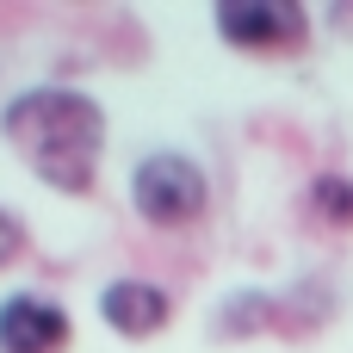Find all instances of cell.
<instances>
[{
  "label": "cell",
  "instance_id": "1",
  "mask_svg": "<svg viewBox=\"0 0 353 353\" xmlns=\"http://www.w3.org/2000/svg\"><path fill=\"white\" fill-rule=\"evenodd\" d=\"M0 137L50 192H93L105 155V105L81 87H25L0 112Z\"/></svg>",
  "mask_w": 353,
  "mask_h": 353
},
{
  "label": "cell",
  "instance_id": "2",
  "mask_svg": "<svg viewBox=\"0 0 353 353\" xmlns=\"http://www.w3.org/2000/svg\"><path fill=\"white\" fill-rule=\"evenodd\" d=\"M130 211L155 230H186L211 211V180L192 155L180 149H155L130 168Z\"/></svg>",
  "mask_w": 353,
  "mask_h": 353
},
{
  "label": "cell",
  "instance_id": "3",
  "mask_svg": "<svg viewBox=\"0 0 353 353\" xmlns=\"http://www.w3.org/2000/svg\"><path fill=\"white\" fill-rule=\"evenodd\" d=\"M211 25L230 50H248V56H285L310 43V6L298 0H217Z\"/></svg>",
  "mask_w": 353,
  "mask_h": 353
},
{
  "label": "cell",
  "instance_id": "4",
  "mask_svg": "<svg viewBox=\"0 0 353 353\" xmlns=\"http://www.w3.org/2000/svg\"><path fill=\"white\" fill-rule=\"evenodd\" d=\"M74 323L43 292H6L0 298V353H68Z\"/></svg>",
  "mask_w": 353,
  "mask_h": 353
},
{
  "label": "cell",
  "instance_id": "5",
  "mask_svg": "<svg viewBox=\"0 0 353 353\" xmlns=\"http://www.w3.org/2000/svg\"><path fill=\"white\" fill-rule=\"evenodd\" d=\"M99 323L118 341H155L174 323V298L149 279H112V285H99Z\"/></svg>",
  "mask_w": 353,
  "mask_h": 353
},
{
  "label": "cell",
  "instance_id": "6",
  "mask_svg": "<svg viewBox=\"0 0 353 353\" xmlns=\"http://www.w3.org/2000/svg\"><path fill=\"white\" fill-rule=\"evenodd\" d=\"M285 316V298H267V292H230L217 304V335L223 341H248V335H267L279 329Z\"/></svg>",
  "mask_w": 353,
  "mask_h": 353
},
{
  "label": "cell",
  "instance_id": "7",
  "mask_svg": "<svg viewBox=\"0 0 353 353\" xmlns=\"http://www.w3.org/2000/svg\"><path fill=\"white\" fill-rule=\"evenodd\" d=\"M310 211L329 230H353V174H316L310 180Z\"/></svg>",
  "mask_w": 353,
  "mask_h": 353
},
{
  "label": "cell",
  "instance_id": "8",
  "mask_svg": "<svg viewBox=\"0 0 353 353\" xmlns=\"http://www.w3.org/2000/svg\"><path fill=\"white\" fill-rule=\"evenodd\" d=\"M19 254H25V223H19V211L0 205V273H6Z\"/></svg>",
  "mask_w": 353,
  "mask_h": 353
}]
</instances>
